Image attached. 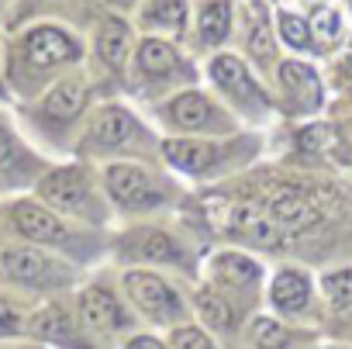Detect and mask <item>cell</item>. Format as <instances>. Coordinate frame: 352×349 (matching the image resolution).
Here are the masks:
<instances>
[{
    "mask_svg": "<svg viewBox=\"0 0 352 349\" xmlns=\"http://www.w3.org/2000/svg\"><path fill=\"white\" fill-rule=\"evenodd\" d=\"M124 294L131 297V304L159 325H169L176 318H184V301L162 277L148 273V270H128L124 273Z\"/></svg>",
    "mask_w": 352,
    "mask_h": 349,
    "instance_id": "1",
    "label": "cell"
},
{
    "mask_svg": "<svg viewBox=\"0 0 352 349\" xmlns=\"http://www.w3.org/2000/svg\"><path fill=\"white\" fill-rule=\"evenodd\" d=\"M38 194H42V201H49L52 208L73 211V215H94V201H97L87 169H80V166L52 169L49 177L38 184Z\"/></svg>",
    "mask_w": 352,
    "mask_h": 349,
    "instance_id": "2",
    "label": "cell"
},
{
    "mask_svg": "<svg viewBox=\"0 0 352 349\" xmlns=\"http://www.w3.org/2000/svg\"><path fill=\"white\" fill-rule=\"evenodd\" d=\"M283 232H300V229H311V225H318L321 222V204L307 194V191H300V187H294V184H276L270 194H266V208H263Z\"/></svg>",
    "mask_w": 352,
    "mask_h": 349,
    "instance_id": "3",
    "label": "cell"
},
{
    "mask_svg": "<svg viewBox=\"0 0 352 349\" xmlns=\"http://www.w3.org/2000/svg\"><path fill=\"white\" fill-rule=\"evenodd\" d=\"M104 180H107V191L111 198L121 204V208H155L159 204V187L152 180V173L142 169V166H131V162H114L104 169Z\"/></svg>",
    "mask_w": 352,
    "mask_h": 349,
    "instance_id": "4",
    "label": "cell"
},
{
    "mask_svg": "<svg viewBox=\"0 0 352 349\" xmlns=\"http://www.w3.org/2000/svg\"><path fill=\"white\" fill-rule=\"evenodd\" d=\"M221 225L232 232V235H239V239H245V242H252V246H266V249H276V246H283V229L259 208V204H228V208H221Z\"/></svg>",
    "mask_w": 352,
    "mask_h": 349,
    "instance_id": "5",
    "label": "cell"
},
{
    "mask_svg": "<svg viewBox=\"0 0 352 349\" xmlns=\"http://www.w3.org/2000/svg\"><path fill=\"white\" fill-rule=\"evenodd\" d=\"M80 321L94 335H118V332L131 328V311H124V304L111 290L87 287L80 294Z\"/></svg>",
    "mask_w": 352,
    "mask_h": 349,
    "instance_id": "6",
    "label": "cell"
},
{
    "mask_svg": "<svg viewBox=\"0 0 352 349\" xmlns=\"http://www.w3.org/2000/svg\"><path fill=\"white\" fill-rule=\"evenodd\" d=\"M4 270L18 284H32V287H59L56 280H69L66 266H59L56 260H49L35 249H11L4 256Z\"/></svg>",
    "mask_w": 352,
    "mask_h": 349,
    "instance_id": "7",
    "label": "cell"
},
{
    "mask_svg": "<svg viewBox=\"0 0 352 349\" xmlns=\"http://www.w3.org/2000/svg\"><path fill=\"white\" fill-rule=\"evenodd\" d=\"M11 218H14L18 232H21L25 239H32V242H49V246H56V242H66V239H69V229H66L49 208H38L35 201H18L14 211H11Z\"/></svg>",
    "mask_w": 352,
    "mask_h": 349,
    "instance_id": "8",
    "label": "cell"
},
{
    "mask_svg": "<svg viewBox=\"0 0 352 349\" xmlns=\"http://www.w3.org/2000/svg\"><path fill=\"white\" fill-rule=\"evenodd\" d=\"M76 42L63 32V28H35L25 39V56L35 66H56V63H69L76 59Z\"/></svg>",
    "mask_w": 352,
    "mask_h": 349,
    "instance_id": "9",
    "label": "cell"
},
{
    "mask_svg": "<svg viewBox=\"0 0 352 349\" xmlns=\"http://www.w3.org/2000/svg\"><path fill=\"white\" fill-rule=\"evenodd\" d=\"M211 80H214L221 90H228L232 97L245 101V104H249V101H252V104H266L259 83L249 76L245 63L235 59V56H218V59H211Z\"/></svg>",
    "mask_w": 352,
    "mask_h": 349,
    "instance_id": "10",
    "label": "cell"
},
{
    "mask_svg": "<svg viewBox=\"0 0 352 349\" xmlns=\"http://www.w3.org/2000/svg\"><path fill=\"white\" fill-rule=\"evenodd\" d=\"M121 249L135 260H148V263H184V253L166 232L159 229H142L121 239Z\"/></svg>",
    "mask_w": 352,
    "mask_h": 349,
    "instance_id": "11",
    "label": "cell"
},
{
    "mask_svg": "<svg viewBox=\"0 0 352 349\" xmlns=\"http://www.w3.org/2000/svg\"><path fill=\"white\" fill-rule=\"evenodd\" d=\"M28 332H32L35 339L56 342V346H63V349H94L90 342H83V339L76 335V328H73L69 315H66L63 308H56V304L42 308V311L28 321Z\"/></svg>",
    "mask_w": 352,
    "mask_h": 349,
    "instance_id": "12",
    "label": "cell"
},
{
    "mask_svg": "<svg viewBox=\"0 0 352 349\" xmlns=\"http://www.w3.org/2000/svg\"><path fill=\"white\" fill-rule=\"evenodd\" d=\"M211 277L218 287H232V290H252L263 277L259 263L242 256V253H218L211 260Z\"/></svg>",
    "mask_w": 352,
    "mask_h": 349,
    "instance_id": "13",
    "label": "cell"
},
{
    "mask_svg": "<svg viewBox=\"0 0 352 349\" xmlns=\"http://www.w3.org/2000/svg\"><path fill=\"white\" fill-rule=\"evenodd\" d=\"M162 156L184 173H204L208 166H214L218 145L214 142H194V138H166Z\"/></svg>",
    "mask_w": 352,
    "mask_h": 349,
    "instance_id": "14",
    "label": "cell"
},
{
    "mask_svg": "<svg viewBox=\"0 0 352 349\" xmlns=\"http://www.w3.org/2000/svg\"><path fill=\"white\" fill-rule=\"evenodd\" d=\"M311 297V280L300 270H280L270 284V301L276 311H300Z\"/></svg>",
    "mask_w": 352,
    "mask_h": 349,
    "instance_id": "15",
    "label": "cell"
},
{
    "mask_svg": "<svg viewBox=\"0 0 352 349\" xmlns=\"http://www.w3.org/2000/svg\"><path fill=\"white\" fill-rule=\"evenodd\" d=\"M225 114H218L201 94H184L169 104V121L180 125V128H218Z\"/></svg>",
    "mask_w": 352,
    "mask_h": 349,
    "instance_id": "16",
    "label": "cell"
},
{
    "mask_svg": "<svg viewBox=\"0 0 352 349\" xmlns=\"http://www.w3.org/2000/svg\"><path fill=\"white\" fill-rule=\"evenodd\" d=\"M131 131H135V118H131L124 107H104V111L94 118V125H90V142L114 149V145H121Z\"/></svg>",
    "mask_w": 352,
    "mask_h": 349,
    "instance_id": "17",
    "label": "cell"
},
{
    "mask_svg": "<svg viewBox=\"0 0 352 349\" xmlns=\"http://www.w3.org/2000/svg\"><path fill=\"white\" fill-rule=\"evenodd\" d=\"M194 301H197V311H201V318H204L208 328H214V332H232V328L239 325V311H235V304H232L221 290L201 287Z\"/></svg>",
    "mask_w": 352,
    "mask_h": 349,
    "instance_id": "18",
    "label": "cell"
},
{
    "mask_svg": "<svg viewBox=\"0 0 352 349\" xmlns=\"http://www.w3.org/2000/svg\"><path fill=\"white\" fill-rule=\"evenodd\" d=\"M280 80H283V87L304 107H318L321 104V83H318V76H314L311 66H304V63H283L280 66Z\"/></svg>",
    "mask_w": 352,
    "mask_h": 349,
    "instance_id": "19",
    "label": "cell"
},
{
    "mask_svg": "<svg viewBox=\"0 0 352 349\" xmlns=\"http://www.w3.org/2000/svg\"><path fill=\"white\" fill-rule=\"evenodd\" d=\"M83 104H87V87H83L80 80H66V83H59V87L45 97V114L69 121V118H76V114L83 111Z\"/></svg>",
    "mask_w": 352,
    "mask_h": 349,
    "instance_id": "20",
    "label": "cell"
},
{
    "mask_svg": "<svg viewBox=\"0 0 352 349\" xmlns=\"http://www.w3.org/2000/svg\"><path fill=\"white\" fill-rule=\"evenodd\" d=\"M97 45H100V59H104L111 70H121V66H124V56H128V28H124V21L111 18V21L104 25Z\"/></svg>",
    "mask_w": 352,
    "mask_h": 349,
    "instance_id": "21",
    "label": "cell"
},
{
    "mask_svg": "<svg viewBox=\"0 0 352 349\" xmlns=\"http://www.w3.org/2000/svg\"><path fill=\"white\" fill-rule=\"evenodd\" d=\"M138 63H142L145 73L166 76V73L176 70V52H173V45H166V42H159V39H148V42H142V49H138Z\"/></svg>",
    "mask_w": 352,
    "mask_h": 349,
    "instance_id": "22",
    "label": "cell"
},
{
    "mask_svg": "<svg viewBox=\"0 0 352 349\" xmlns=\"http://www.w3.org/2000/svg\"><path fill=\"white\" fill-rule=\"evenodd\" d=\"M228 25H232V14H228V4L225 0H211V4H204L201 11V42L214 45L228 35Z\"/></svg>",
    "mask_w": 352,
    "mask_h": 349,
    "instance_id": "23",
    "label": "cell"
},
{
    "mask_svg": "<svg viewBox=\"0 0 352 349\" xmlns=\"http://www.w3.org/2000/svg\"><path fill=\"white\" fill-rule=\"evenodd\" d=\"M249 342H252V349H287L290 346V332L280 321H273V318H256L252 332H249Z\"/></svg>",
    "mask_w": 352,
    "mask_h": 349,
    "instance_id": "24",
    "label": "cell"
},
{
    "mask_svg": "<svg viewBox=\"0 0 352 349\" xmlns=\"http://www.w3.org/2000/svg\"><path fill=\"white\" fill-rule=\"evenodd\" d=\"M324 294L338 315L352 311V270H335L324 277Z\"/></svg>",
    "mask_w": 352,
    "mask_h": 349,
    "instance_id": "25",
    "label": "cell"
},
{
    "mask_svg": "<svg viewBox=\"0 0 352 349\" xmlns=\"http://www.w3.org/2000/svg\"><path fill=\"white\" fill-rule=\"evenodd\" d=\"M169 349H218V342L197 325H176L169 332Z\"/></svg>",
    "mask_w": 352,
    "mask_h": 349,
    "instance_id": "26",
    "label": "cell"
},
{
    "mask_svg": "<svg viewBox=\"0 0 352 349\" xmlns=\"http://www.w3.org/2000/svg\"><path fill=\"white\" fill-rule=\"evenodd\" d=\"M184 18H187V4H184V0H152V8H148V21L152 25L180 28Z\"/></svg>",
    "mask_w": 352,
    "mask_h": 349,
    "instance_id": "27",
    "label": "cell"
},
{
    "mask_svg": "<svg viewBox=\"0 0 352 349\" xmlns=\"http://www.w3.org/2000/svg\"><path fill=\"white\" fill-rule=\"evenodd\" d=\"M307 28H311V35H318L324 45H331V42L338 39V14H335L331 8H318Z\"/></svg>",
    "mask_w": 352,
    "mask_h": 349,
    "instance_id": "28",
    "label": "cell"
},
{
    "mask_svg": "<svg viewBox=\"0 0 352 349\" xmlns=\"http://www.w3.org/2000/svg\"><path fill=\"white\" fill-rule=\"evenodd\" d=\"M280 35H283L287 45H294V49H307V45H311V28H307L297 14H280Z\"/></svg>",
    "mask_w": 352,
    "mask_h": 349,
    "instance_id": "29",
    "label": "cell"
},
{
    "mask_svg": "<svg viewBox=\"0 0 352 349\" xmlns=\"http://www.w3.org/2000/svg\"><path fill=\"white\" fill-rule=\"evenodd\" d=\"M14 332H21V315L14 311L11 301L0 297V335H14Z\"/></svg>",
    "mask_w": 352,
    "mask_h": 349,
    "instance_id": "30",
    "label": "cell"
},
{
    "mask_svg": "<svg viewBox=\"0 0 352 349\" xmlns=\"http://www.w3.org/2000/svg\"><path fill=\"white\" fill-rule=\"evenodd\" d=\"M249 49H252V56H259V59H270V56H273V42H270L266 25H256V32L249 35Z\"/></svg>",
    "mask_w": 352,
    "mask_h": 349,
    "instance_id": "31",
    "label": "cell"
},
{
    "mask_svg": "<svg viewBox=\"0 0 352 349\" xmlns=\"http://www.w3.org/2000/svg\"><path fill=\"white\" fill-rule=\"evenodd\" d=\"M14 159H18V142L11 138L8 128H0V169L14 166Z\"/></svg>",
    "mask_w": 352,
    "mask_h": 349,
    "instance_id": "32",
    "label": "cell"
},
{
    "mask_svg": "<svg viewBox=\"0 0 352 349\" xmlns=\"http://www.w3.org/2000/svg\"><path fill=\"white\" fill-rule=\"evenodd\" d=\"M124 349H169V342H162L155 335H131V339H124Z\"/></svg>",
    "mask_w": 352,
    "mask_h": 349,
    "instance_id": "33",
    "label": "cell"
},
{
    "mask_svg": "<svg viewBox=\"0 0 352 349\" xmlns=\"http://www.w3.org/2000/svg\"><path fill=\"white\" fill-rule=\"evenodd\" d=\"M345 80H349V83H352V56H349V59H345Z\"/></svg>",
    "mask_w": 352,
    "mask_h": 349,
    "instance_id": "34",
    "label": "cell"
}]
</instances>
